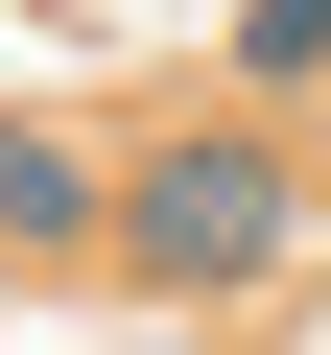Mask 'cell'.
Segmentation results:
<instances>
[{
  "mask_svg": "<svg viewBox=\"0 0 331 355\" xmlns=\"http://www.w3.org/2000/svg\"><path fill=\"white\" fill-rule=\"evenodd\" d=\"M260 237H284V166H260V142H166V166H142V261H166V284H237Z\"/></svg>",
  "mask_w": 331,
  "mask_h": 355,
  "instance_id": "1",
  "label": "cell"
}]
</instances>
